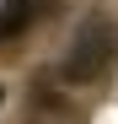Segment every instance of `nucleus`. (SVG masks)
Masks as SVG:
<instances>
[{
  "label": "nucleus",
  "instance_id": "obj_1",
  "mask_svg": "<svg viewBox=\"0 0 118 124\" xmlns=\"http://www.w3.org/2000/svg\"><path fill=\"white\" fill-rule=\"evenodd\" d=\"M113 49H118L113 22H107V16H86V22L75 27L70 49H65V81H75V86L97 81V76L113 65Z\"/></svg>",
  "mask_w": 118,
  "mask_h": 124
},
{
  "label": "nucleus",
  "instance_id": "obj_2",
  "mask_svg": "<svg viewBox=\"0 0 118 124\" xmlns=\"http://www.w3.org/2000/svg\"><path fill=\"white\" fill-rule=\"evenodd\" d=\"M38 11H43V0H0V49L16 43V38H27Z\"/></svg>",
  "mask_w": 118,
  "mask_h": 124
}]
</instances>
